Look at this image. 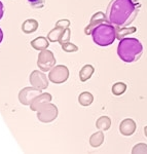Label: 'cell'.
Listing matches in <instances>:
<instances>
[{
    "label": "cell",
    "mask_w": 147,
    "mask_h": 154,
    "mask_svg": "<svg viewBox=\"0 0 147 154\" xmlns=\"http://www.w3.org/2000/svg\"><path fill=\"white\" fill-rule=\"evenodd\" d=\"M91 36L93 38V41L97 45L102 46V48L109 46L116 39L115 26H113L108 22L103 23L94 29Z\"/></svg>",
    "instance_id": "obj_3"
},
{
    "label": "cell",
    "mask_w": 147,
    "mask_h": 154,
    "mask_svg": "<svg viewBox=\"0 0 147 154\" xmlns=\"http://www.w3.org/2000/svg\"><path fill=\"white\" fill-rule=\"evenodd\" d=\"M116 30V39L121 40L130 34H134L137 31L136 27H115Z\"/></svg>",
    "instance_id": "obj_14"
},
{
    "label": "cell",
    "mask_w": 147,
    "mask_h": 154,
    "mask_svg": "<svg viewBox=\"0 0 147 154\" xmlns=\"http://www.w3.org/2000/svg\"><path fill=\"white\" fill-rule=\"evenodd\" d=\"M58 117V108L55 104L49 103L44 104L37 111V118L43 123H49Z\"/></svg>",
    "instance_id": "obj_4"
},
{
    "label": "cell",
    "mask_w": 147,
    "mask_h": 154,
    "mask_svg": "<svg viewBox=\"0 0 147 154\" xmlns=\"http://www.w3.org/2000/svg\"><path fill=\"white\" fill-rule=\"evenodd\" d=\"M32 8H42L44 6V0H27Z\"/></svg>",
    "instance_id": "obj_24"
},
{
    "label": "cell",
    "mask_w": 147,
    "mask_h": 154,
    "mask_svg": "<svg viewBox=\"0 0 147 154\" xmlns=\"http://www.w3.org/2000/svg\"><path fill=\"white\" fill-rule=\"evenodd\" d=\"M127 91V84L124 82H116L112 85L111 91L114 96H121L126 93Z\"/></svg>",
    "instance_id": "obj_20"
},
{
    "label": "cell",
    "mask_w": 147,
    "mask_h": 154,
    "mask_svg": "<svg viewBox=\"0 0 147 154\" xmlns=\"http://www.w3.org/2000/svg\"><path fill=\"white\" fill-rule=\"evenodd\" d=\"M41 93V89H38L34 86L32 88H24L21 89L19 93V101L21 104H23L25 106H30V104L32 103V101L36 98L37 96H39Z\"/></svg>",
    "instance_id": "obj_7"
},
{
    "label": "cell",
    "mask_w": 147,
    "mask_h": 154,
    "mask_svg": "<svg viewBox=\"0 0 147 154\" xmlns=\"http://www.w3.org/2000/svg\"><path fill=\"white\" fill-rule=\"evenodd\" d=\"M141 8V3L134 0H111L106 9V17L115 27H128L134 22Z\"/></svg>",
    "instance_id": "obj_1"
},
{
    "label": "cell",
    "mask_w": 147,
    "mask_h": 154,
    "mask_svg": "<svg viewBox=\"0 0 147 154\" xmlns=\"http://www.w3.org/2000/svg\"><path fill=\"white\" fill-rule=\"evenodd\" d=\"M137 125L132 118H126L119 125V131L124 137L132 136L136 131Z\"/></svg>",
    "instance_id": "obj_10"
},
{
    "label": "cell",
    "mask_w": 147,
    "mask_h": 154,
    "mask_svg": "<svg viewBox=\"0 0 147 154\" xmlns=\"http://www.w3.org/2000/svg\"><path fill=\"white\" fill-rule=\"evenodd\" d=\"M106 22H108L106 14H104V12H102V11L96 12L91 18V21H89V25L84 28V34H86V35H92V32L94 31V29L96 28V27H98L99 25H101L103 23H106Z\"/></svg>",
    "instance_id": "obj_9"
},
{
    "label": "cell",
    "mask_w": 147,
    "mask_h": 154,
    "mask_svg": "<svg viewBox=\"0 0 147 154\" xmlns=\"http://www.w3.org/2000/svg\"><path fill=\"white\" fill-rule=\"evenodd\" d=\"M144 135H145V137L147 138V126H145V128H144Z\"/></svg>",
    "instance_id": "obj_28"
},
{
    "label": "cell",
    "mask_w": 147,
    "mask_h": 154,
    "mask_svg": "<svg viewBox=\"0 0 147 154\" xmlns=\"http://www.w3.org/2000/svg\"><path fill=\"white\" fill-rule=\"evenodd\" d=\"M132 153H147V144L145 143H139L136 144L132 149Z\"/></svg>",
    "instance_id": "obj_22"
},
{
    "label": "cell",
    "mask_w": 147,
    "mask_h": 154,
    "mask_svg": "<svg viewBox=\"0 0 147 154\" xmlns=\"http://www.w3.org/2000/svg\"><path fill=\"white\" fill-rule=\"evenodd\" d=\"M31 46L36 51H44L49 46V40L47 37L39 36L31 41Z\"/></svg>",
    "instance_id": "obj_12"
},
{
    "label": "cell",
    "mask_w": 147,
    "mask_h": 154,
    "mask_svg": "<svg viewBox=\"0 0 147 154\" xmlns=\"http://www.w3.org/2000/svg\"><path fill=\"white\" fill-rule=\"evenodd\" d=\"M56 62L57 61L53 51H48V49H44V51H41L40 54H38L37 66L42 72H46L56 66Z\"/></svg>",
    "instance_id": "obj_5"
},
{
    "label": "cell",
    "mask_w": 147,
    "mask_h": 154,
    "mask_svg": "<svg viewBox=\"0 0 147 154\" xmlns=\"http://www.w3.org/2000/svg\"><path fill=\"white\" fill-rule=\"evenodd\" d=\"M38 22L34 19H28L22 24V31L25 34H32L38 29Z\"/></svg>",
    "instance_id": "obj_13"
},
{
    "label": "cell",
    "mask_w": 147,
    "mask_h": 154,
    "mask_svg": "<svg viewBox=\"0 0 147 154\" xmlns=\"http://www.w3.org/2000/svg\"><path fill=\"white\" fill-rule=\"evenodd\" d=\"M48 80L45 74L42 71L34 70L29 76V81L32 86L38 88V89H45L48 86Z\"/></svg>",
    "instance_id": "obj_8"
},
{
    "label": "cell",
    "mask_w": 147,
    "mask_h": 154,
    "mask_svg": "<svg viewBox=\"0 0 147 154\" xmlns=\"http://www.w3.org/2000/svg\"><path fill=\"white\" fill-rule=\"evenodd\" d=\"M134 1H137V0H134Z\"/></svg>",
    "instance_id": "obj_29"
},
{
    "label": "cell",
    "mask_w": 147,
    "mask_h": 154,
    "mask_svg": "<svg viewBox=\"0 0 147 154\" xmlns=\"http://www.w3.org/2000/svg\"><path fill=\"white\" fill-rule=\"evenodd\" d=\"M104 134H103V131H99L97 133L93 134L89 138V145L92 146L93 148H98L100 147L102 144L104 143Z\"/></svg>",
    "instance_id": "obj_15"
},
{
    "label": "cell",
    "mask_w": 147,
    "mask_h": 154,
    "mask_svg": "<svg viewBox=\"0 0 147 154\" xmlns=\"http://www.w3.org/2000/svg\"><path fill=\"white\" fill-rule=\"evenodd\" d=\"M69 78V69L64 65H57L49 70L48 79L55 84H61Z\"/></svg>",
    "instance_id": "obj_6"
},
{
    "label": "cell",
    "mask_w": 147,
    "mask_h": 154,
    "mask_svg": "<svg viewBox=\"0 0 147 154\" xmlns=\"http://www.w3.org/2000/svg\"><path fill=\"white\" fill-rule=\"evenodd\" d=\"M70 36H71V30L69 28L65 29L64 32L61 35V38H60V40H59V43L63 44V43H65V42H68L69 39H70Z\"/></svg>",
    "instance_id": "obj_23"
},
{
    "label": "cell",
    "mask_w": 147,
    "mask_h": 154,
    "mask_svg": "<svg viewBox=\"0 0 147 154\" xmlns=\"http://www.w3.org/2000/svg\"><path fill=\"white\" fill-rule=\"evenodd\" d=\"M56 27H59V28H62V29H67L70 27V21H69V20H66V19L59 20V21L56 23Z\"/></svg>",
    "instance_id": "obj_25"
},
{
    "label": "cell",
    "mask_w": 147,
    "mask_h": 154,
    "mask_svg": "<svg viewBox=\"0 0 147 154\" xmlns=\"http://www.w3.org/2000/svg\"><path fill=\"white\" fill-rule=\"evenodd\" d=\"M94 72H95V68L92 65H84L81 68L80 72H79V79H80L81 82H86L89 79H91Z\"/></svg>",
    "instance_id": "obj_16"
},
{
    "label": "cell",
    "mask_w": 147,
    "mask_h": 154,
    "mask_svg": "<svg viewBox=\"0 0 147 154\" xmlns=\"http://www.w3.org/2000/svg\"><path fill=\"white\" fill-rule=\"evenodd\" d=\"M2 40H3V32H2L1 28H0V43L2 42Z\"/></svg>",
    "instance_id": "obj_27"
},
{
    "label": "cell",
    "mask_w": 147,
    "mask_h": 154,
    "mask_svg": "<svg viewBox=\"0 0 147 154\" xmlns=\"http://www.w3.org/2000/svg\"><path fill=\"white\" fill-rule=\"evenodd\" d=\"M3 14H4V7H3V4H2V2L0 1V20L3 18Z\"/></svg>",
    "instance_id": "obj_26"
},
{
    "label": "cell",
    "mask_w": 147,
    "mask_h": 154,
    "mask_svg": "<svg viewBox=\"0 0 147 154\" xmlns=\"http://www.w3.org/2000/svg\"><path fill=\"white\" fill-rule=\"evenodd\" d=\"M64 30L65 29H62V28H59V27L55 26V28L53 30H51L49 33L47 34V39L49 40V42H59Z\"/></svg>",
    "instance_id": "obj_19"
},
{
    "label": "cell",
    "mask_w": 147,
    "mask_h": 154,
    "mask_svg": "<svg viewBox=\"0 0 147 154\" xmlns=\"http://www.w3.org/2000/svg\"><path fill=\"white\" fill-rule=\"evenodd\" d=\"M111 126V119L108 116H101L100 118H98V120L96 121V128L99 131H108Z\"/></svg>",
    "instance_id": "obj_17"
},
{
    "label": "cell",
    "mask_w": 147,
    "mask_h": 154,
    "mask_svg": "<svg viewBox=\"0 0 147 154\" xmlns=\"http://www.w3.org/2000/svg\"><path fill=\"white\" fill-rule=\"evenodd\" d=\"M52 101V95L48 93H42L39 96H37L32 103L30 104V109L32 111H38V109L40 108L41 106H43L44 104L49 103Z\"/></svg>",
    "instance_id": "obj_11"
},
{
    "label": "cell",
    "mask_w": 147,
    "mask_h": 154,
    "mask_svg": "<svg viewBox=\"0 0 147 154\" xmlns=\"http://www.w3.org/2000/svg\"><path fill=\"white\" fill-rule=\"evenodd\" d=\"M78 102L81 106L83 107H88L89 105H92L94 102V96L92 95L89 91H83L81 93L78 97Z\"/></svg>",
    "instance_id": "obj_18"
},
{
    "label": "cell",
    "mask_w": 147,
    "mask_h": 154,
    "mask_svg": "<svg viewBox=\"0 0 147 154\" xmlns=\"http://www.w3.org/2000/svg\"><path fill=\"white\" fill-rule=\"evenodd\" d=\"M61 48L65 53H75V51H78V46H76L75 44L71 43V42H69V41L61 44Z\"/></svg>",
    "instance_id": "obj_21"
},
{
    "label": "cell",
    "mask_w": 147,
    "mask_h": 154,
    "mask_svg": "<svg viewBox=\"0 0 147 154\" xmlns=\"http://www.w3.org/2000/svg\"><path fill=\"white\" fill-rule=\"evenodd\" d=\"M143 45L137 38L124 37L119 40L117 45V56L124 63H134L141 58Z\"/></svg>",
    "instance_id": "obj_2"
}]
</instances>
